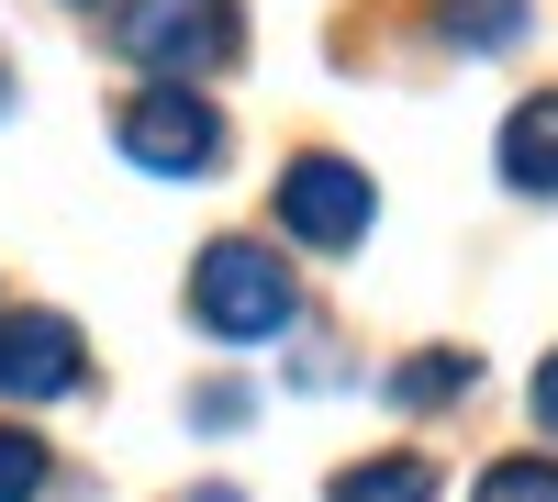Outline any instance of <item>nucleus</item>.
I'll return each mask as SVG.
<instances>
[{
  "label": "nucleus",
  "instance_id": "nucleus-7",
  "mask_svg": "<svg viewBox=\"0 0 558 502\" xmlns=\"http://www.w3.org/2000/svg\"><path fill=\"white\" fill-rule=\"evenodd\" d=\"M470 380H481V357L470 346H436V357H402V369H391V402H402V414H436V402H458Z\"/></svg>",
  "mask_w": 558,
  "mask_h": 502
},
{
  "label": "nucleus",
  "instance_id": "nucleus-1",
  "mask_svg": "<svg viewBox=\"0 0 558 502\" xmlns=\"http://www.w3.org/2000/svg\"><path fill=\"white\" fill-rule=\"evenodd\" d=\"M291 313H302L291 257H268V246H246V235H213V246H202V268H191V325H202L213 346H268Z\"/></svg>",
  "mask_w": 558,
  "mask_h": 502
},
{
  "label": "nucleus",
  "instance_id": "nucleus-12",
  "mask_svg": "<svg viewBox=\"0 0 558 502\" xmlns=\"http://www.w3.org/2000/svg\"><path fill=\"white\" fill-rule=\"evenodd\" d=\"M525 402H536V436H558V346H547V369H536V391H525Z\"/></svg>",
  "mask_w": 558,
  "mask_h": 502
},
{
  "label": "nucleus",
  "instance_id": "nucleus-6",
  "mask_svg": "<svg viewBox=\"0 0 558 502\" xmlns=\"http://www.w3.org/2000/svg\"><path fill=\"white\" fill-rule=\"evenodd\" d=\"M502 179H514L525 201H558V89H536V101H514L502 112Z\"/></svg>",
  "mask_w": 558,
  "mask_h": 502
},
{
  "label": "nucleus",
  "instance_id": "nucleus-5",
  "mask_svg": "<svg viewBox=\"0 0 558 502\" xmlns=\"http://www.w3.org/2000/svg\"><path fill=\"white\" fill-rule=\"evenodd\" d=\"M78 380H89V357L68 313H0V391L12 402H68Z\"/></svg>",
  "mask_w": 558,
  "mask_h": 502
},
{
  "label": "nucleus",
  "instance_id": "nucleus-3",
  "mask_svg": "<svg viewBox=\"0 0 558 502\" xmlns=\"http://www.w3.org/2000/svg\"><path fill=\"white\" fill-rule=\"evenodd\" d=\"M123 57L146 78H213L246 57V12L235 0H123Z\"/></svg>",
  "mask_w": 558,
  "mask_h": 502
},
{
  "label": "nucleus",
  "instance_id": "nucleus-11",
  "mask_svg": "<svg viewBox=\"0 0 558 502\" xmlns=\"http://www.w3.org/2000/svg\"><path fill=\"white\" fill-rule=\"evenodd\" d=\"M34 491H45V436L0 425V502H34Z\"/></svg>",
  "mask_w": 558,
  "mask_h": 502
},
{
  "label": "nucleus",
  "instance_id": "nucleus-15",
  "mask_svg": "<svg viewBox=\"0 0 558 502\" xmlns=\"http://www.w3.org/2000/svg\"><path fill=\"white\" fill-rule=\"evenodd\" d=\"M68 12H89V0H68Z\"/></svg>",
  "mask_w": 558,
  "mask_h": 502
},
{
  "label": "nucleus",
  "instance_id": "nucleus-14",
  "mask_svg": "<svg viewBox=\"0 0 558 502\" xmlns=\"http://www.w3.org/2000/svg\"><path fill=\"white\" fill-rule=\"evenodd\" d=\"M191 502H235V491H191Z\"/></svg>",
  "mask_w": 558,
  "mask_h": 502
},
{
  "label": "nucleus",
  "instance_id": "nucleus-13",
  "mask_svg": "<svg viewBox=\"0 0 558 502\" xmlns=\"http://www.w3.org/2000/svg\"><path fill=\"white\" fill-rule=\"evenodd\" d=\"M0 112H12V68H0Z\"/></svg>",
  "mask_w": 558,
  "mask_h": 502
},
{
  "label": "nucleus",
  "instance_id": "nucleus-4",
  "mask_svg": "<svg viewBox=\"0 0 558 502\" xmlns=\"http://www.w3.org/2000/svg\"><path fill=\"white\" fill-rule=\"evenodd\" d=\"M368 168H347V157H291L279 168V223L313 246V257H347L357 235H368Z\"/></svg>",
  "mask_w": 558,
  "mask_h": 502
},
{
  "label": "nucleus",
  "instance_id": "nucleus-2",
  "mask_svg": "<svg viewBox=\"0 0 558 502\" xmlns=\"http://www.w3.org/2000/svg\"><path fill=\"white\" fill-rule=\"evenodd\" d=\"M112 146L146 168V179H213V168H223V112L202 101L191 78H146V89L112 112Z\"/></svg>",
  "mask_w": 558,
  "mask_h": 502
},
{
  "label": "nucleus",
  "instance_id": "nucleus-9",
  "mask_svg": "<svg viewBox=\"0 0 558 502\" xmlns=\"http://www.w3.org/2000/svg\"><path fill=\"white\" fill-rule=\"evenodd\" d=\"M436 34L492 57V45H514V34H525V0H436Z\"/></svg>",
  "mask_w": 558,
  "mask_h": 502
},
{
  "label": "nucleus",
  "instance_id": "nucleus-10",
  "mask_svg": "<svg viewBox=\"0 0 558 502\" xmlns=\"http://www.w3.org/2000/svg\"><path fill=\"white\" fill-rule=\"evenodd\" d=\"M470 502H558V458H492L470 480Z\"/></svg>",
  "mask_w": 558,
  "mask_h": 502
},
{
  "label": "nucleus",
  "instance_id": "nucleus-8",
  "mask_svg": "<svg viewBox=\"0 0 558 502\" xmlns=\"http://www.w3.org/2000/svg\"><path fill=\"white\" fill-rule=\"evenodd\" d=\"M336 502H436V469L413 458H357V469H336Z\"/></svg>",
  "mask_w": 558,
  "mask_h": 502
}]
</instances>
